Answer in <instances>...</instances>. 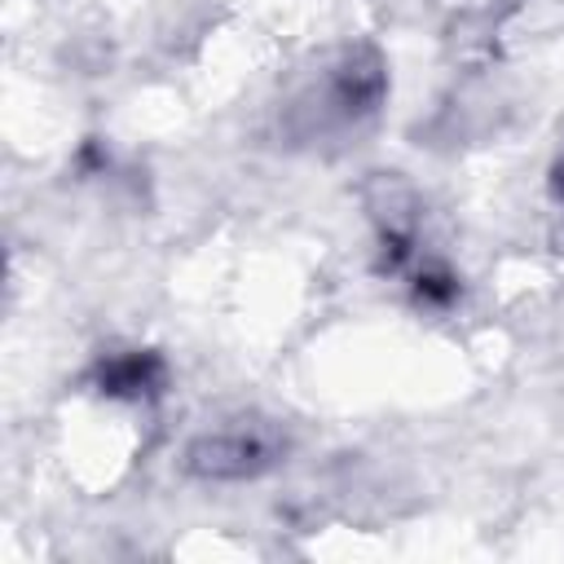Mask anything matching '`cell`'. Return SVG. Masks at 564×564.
<instances>
[{
    "label": "cell",
    "instance_id": "1",
    "mask_svg": "<svg viewBox=\"0 0 564 564\" xmlns=\"http://www.w3.org/2000/svg\"><path fill=\"white\" fill-rule=\"evenodd\" d=\"M383 97H388L383 53L375 44H348L282 106V137L291 145L344 137L366 119H375Z\"/></svg>",
    "mask_w": 564,
    "mask_h": 564
},
{
    "label": "cell",
    "instance_id": "2",
    "mask_svg": "<svg viewBox=\"0 0 564 564\" xmlns=\"http://www.w3.org/2000/svg\"><path fill=\"white\" fill-rule=\"evenodd\" d=\"M286 454H291V436L282 432L278 419L234 414L216 427H203L185 445L181 467L207 485H242V480H256V476L273 471L278 463H286Z\"/></svg>",
    "mask_w": 564,
    "mask_h": 564
},
{
    "label": "cell",
    "instance_id": "3",
    "mask_svg": "<svg viewBox=\"0 0 564 564\" xmlns=\"http://www.w3.org/2000/svg\"><path fill=\"white\" fill-rule=\"evenodd\" d=\"M167 383V361L154 348H119L97 357L93 388L110 401H154Z\"/></svg>",
    "mask_w": 564,
    "mask_h": 564
},
{
    "label": "cell",
    "instance_id": "4",
    "mask_svg": "<svg viewBox=\"0 0 564 564\" xmlns=\"http://www.w3.org/2000/svg\"><path fill=\"white\" fill-rule=\"evenodd\" d=\"M546 194H551L555 212L564 216V150L555 154V163H551V172H546Z\"/></svg>",
    "mask_w": 564,
    "mask_h": 564
}]
</instances>
